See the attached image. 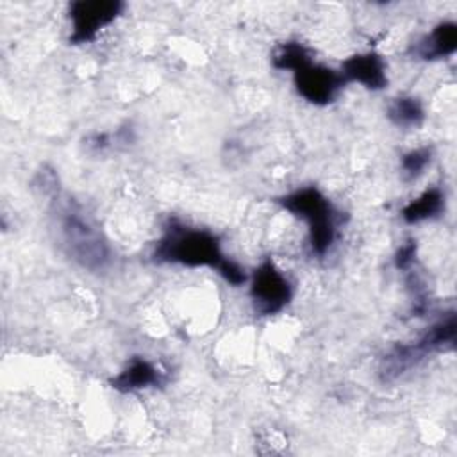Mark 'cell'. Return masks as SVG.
Segmentation results:
<instances>
[{"mask_svg": "<svg viewBox=\"0 0 457 457\" xmlns=\"http://www.w3.org/2000/svg\"><path fill=\"white\" fill-rule=\"evenodd\" d=\"M152 257L155 262L180 264L189 268H212L230 286H241L246 280L243 268L225 257L214 234L207 230L189 228L175 220H171L164 228V234L157 241Z\"/></svg>", "mask_w": 457, "mask_h": 457, "instance_id": "1", "label": "cell"}, {"mask_svg": "<svg viewBox=\"0 0 457 457\" xmlns=\"http://www.w3.org/2000/svg\"><path fill=\"white\" fill-rule=\"evenodd\" d=\"M443 209H445V193L439 187H430L402 209V218L405 220V223L414 225V223L439 216Z\"/></svg>", "mask_w": 457, "mask_h": 457, "instance_id": "11", "label": "cell"}, {"mask_svg": "<svg viewBox=\"0 0 457 457\" xmlns=\"http://www.w3.org/2000/svg\"><path fill=\"white\" fill-rule=\"evenodd\" d=\"M278 202L286 211L307 223L312 253L325 255L336 239V212L327 196L316 187H302Z\"/></svg>", "mask_w": 457, "mask_h": 457, "instance_id": "4", "label": "cell"}, {"mask_svg": "<svg viewBox=\"0 0 457 457\" xmlns=\"http://www.w3.org/2000/svg\"><path fill=\"white\" fill-rule=\"evenodd\" d=\"M296 91L316 105L330 104L345 84L341 71H334L323 64L312 62V57L293 70Z\"/></svg>", "mask_w": 457, "mask_h": 457, "instance_id": "7", "label": "cell"}, {"mask_svg": "<svg viewBox=\"0 0 457 457\" xmlns=\"http://www.w3.org/2000/svg\"><path fill=\"white\" fill-rule=\"evenodd\" d=\"M387 116L395 125L412 129V127H418L423 121L425 112H423L421 102L418 98H414V96H398L389 105Z\"/></svg>", "mask_w": 457, "mask_h": 457, "instance_id": "12", "label": "cell"}, {"mask_svg": "<svg viewBox=\"0 0 457 457\" xmlns=\"http://www.w3.org/2000/svg\"><path fill=\"white\" fill-rule=\"evenodd\" d=\"M341 75L345 82H359L368 89H382L387 84L386 62L375 52L348 57L341 66Z\"/></svg>", "mask_w": 457, "mask_h": 457, "instance_id": "8", "label": "cell"}, {"mask_svg": "<svg viewBox=\"0 0 457 457\" xmlns=\"http://www.w3.org/2000/svg\"><path fill=\"white\" fill-rule=\"evenodd\" d=\"M455 314L441 318L434 325H430L416 341L398 343L395 345L380 362V377L384 382H391L409 370L416 368L423 359L432 353L450 352L455 346Z\"/></svg>", "mask_w": 457, "mask_h": 457, "instance_id": "2", "label": "cell"}, {"mask_svg": "<svg viewBox=\"0 0 457 457\" xmlns=\"http://www.w3.org/2000/svg\"><path fill=\"white\" fill-rule=\"evenodd\" d=\"M311 57V52L300 43H284L277 48L271 61L277 70H295Z\"/></svg>", "mask_w": 457, "mask_h": 457, "instance_id": "13", "label": "cell"}, {"mask_svg": "<svg viewBox=\"0 0 457 457\" xmlns=\"http://www.w3.org/2000/svg\"><path fill=\"white\" fill-rule=\"evenodd\" d=\"M250 296L253 307L262 316H271L280 312L291 300L293 289L286 275L273 264V261H264L252 277Z\"/></svg>", "mask_w": 457, "mask_h": 457, "instance_id": "5", "label": "cell"}, {"mask_svg": "<svg viewBox=\"0 0 457 457\" xmlns=\"http://www.w3.org/2000/svg\"><path fill=\"white\" fill-rule=\"evenodd\" d=\"M416 261V241H407L403 246H400L396 257H395V264L398 270L402 271H409L414 266Z\"/></svg>", "mask_w": 457, "mask_h": 457, "instance_id": "15", "label": "cell"}, {"mask_svg": "<svg viewBox=\"0 0 457 457\" xmlns=\"http://www.w3.org/2000/svg\"><path fill=\"white\" fill-rule=\"evenodd\" d=\"M457 48V25L453 21H443L436 25L414 48V52L427 61L443 59Z\"/></svg>", "mask_w": 457, "mask_h": 457, "instance_id": "10", "label": "cell"}, {"mask_svg": "<svg viewBox=\"0 0 457 457\" xmlns=\"http://www.w3.org/2000/svg\"><path fill=\"white\" fill-rule=\"evenodd\" d=\"M430 162V148H416L403 155L402 159V171L407 179H416L423 173L427 164Z\"/></svg>", "mask_w": 457, "mask_h": 457, "instance_id": "14", "label": "cell"}, {"mask_svg": "<svg viewBox=\"0 0 457 457\" xmlns=\"http://www.w3.org/2000/svg\"><path fill=\"white\" fill-rule=\"evenodd\" d=\"M164 373L150 361L143 359V357H134L127 368L123 371H120L112 380L111 386L116 391L121 393H130V391H137V389H145V387H152V386H159L162 384Z\"/></svg>", "mask_w": 457, "mask_h": 457, "instance_id": "9", "label": "cell"}, {"mask_svg": "<svg viewBox=\"0 0 457 457\" xmlns=\"http://www.w3.org/2000/svg\"><path fill=\"white\" fill-rule=\"evenodd\" d=\"M123 4L118 0H79L70 5L71 36L75 45L89 43L96 34L121 14Z\"/></svg>", "mask_w": 457, "mask_h": 457, "instance_id": "6", "label": "cell"}, {"mask_svg": "<svg viewBox=\"0 0 457 457\" xmlns=\"http://www.w3.org/2000/svg\"><path fill=\"white\" fill-rule=\"evenodd\" d=\"M59 234L62 248L70 259L87 271H102L111 261V248L102 232L91 225L77 209L61 211Z\"/></svg>", "mask_w": 457, "mask_h": 457, "instance_id": "3", "label": "cell"}]
</instances>
